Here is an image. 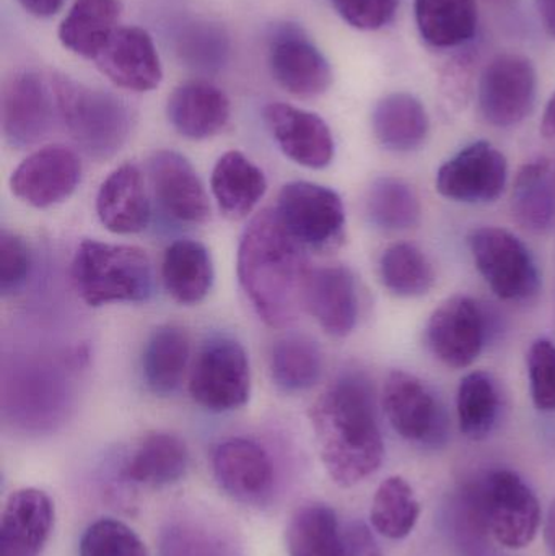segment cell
Returning <instances> with one entry per match:
<instances>
[{
	"instance_id": "obj_43",
	"label": "cell",
	"mask_w": 555,
	"mask_h": 556,
	"mask_svg": "<svg viewBox=\"0 0 555 556\" xmlns=\"http://www.w3.org/2000/svg\"><path fill=\"white\" fill-rule=\"evenodd\" d=\"M471 68L469 62L455 61L443 75L442 90L452 104H465L471 88Z\"/></svg>"
},
{
	"instance_id": "obj_3",
	"label": "cell",
	"mask_w": 555,
	"mask_h": 556,
	"mask_svg": "<svg viewBox=\"0 0 555 556\" xmlns=\"http://www.w3.org/2000/svg\"><path fill=\"white\" fill-rule=\"evenodd\" d=\"M51 85L58 119L85 155L106 160L123 149L133 129V114L123 100L64 75L51 77Z\"/></svg>"
},
{
	"instance_id": "obj_45",
	"label": "cell",
	"mask_w": 555,
	"mask_h": 556,
	"mask_svg": "<svg viewBox=\"0 0 555 556\" xmlns=\"http://www.w3.org/2000/svg\"><path fill=\"white\" fill-rule=\"evenodd\" d=\"M23 9L38 18H48L61 10L64 0H18Z\"/></svg>"
},
{
	"instance_id": "obj_29",
	"label": "cell",
	"mask_w": 555,
	"mask_h": 556,
	"mask_svg": "<svg viewBox=\"0 0 555 556\" xmlns=\"http://www.w3.org/2000/svg\"><path fill=\"white\" fill-rule=\"evenodd\" d=\"M189 337L181 327L166 324L153 330L142 355L143 379L156 395H169L181 384L189 362Z\"/></svg>"
},
{
	"instance_id": "obj_21",
	"label": "cell",
	"mask_w": 555,
	"mask_h": 556,
	"mask_svg": "<svg viewBox=\"0 0 555 556\" xmlns=\"http://www.w3.org/2000/svg\"><path fill=\"white\" fill-rule=\"evenodd\" d=\"M212 466L222 489L241 502H260L273 489V463L254 441L244 438L224 441L215 450Z\"/></svg>"
},
{
	"instance_id": "obj_17",
	"label": "cell",
	"mask_w": 555,
	"mask_h": 556,
	"mask_svg": "<svg viewBox=\"0 0 555 556\" xmlns=\"http://www.w3.org/2000/svg\"><path fill=\"white\" fill-rule=\"evenodd\" d=\"M94 62L114 85L126 90H155L163 78L153 39L137 26L117 28Z\"/></svg>"
},
{
	"instance_id": "obj_19",
	"label": "cell",
	"mask_w": 555,
	"mask_h": 556,
	"mask_svg": "<svg viewBox=\"0 0 555 556\" xmlns=\"http://www.w3.org/2000/svg\"><path fill=\"white\" fill-rule=\"evenodd\" d=\"M54 526V503L38 489L16 490L0 525V556H39Z\"/></svg>"
},
{
	"instance_id": "obj_38",
	"label": "cell",
	"mask_w": 555,
	"mask_h": 556,
	"mask_svg": "<svg viewBox=\"0 0 555 556\" xmlns=\"http://www.w3.org/2000/svg\"><path fill=\"white\" fill-rule=\"evenodd\" d=\"M80 556H149L139 535L116 519H100L81 535Z\"/></svg>"
},
{
	"instance_id": "obj_22",
	"label": "cell",
	"mask_w": 555,
	"mask_h": 556,
	"mask_svg": "<svg viewBox=\"0 0 555 556\" xmlns=\"http://www.w3.org/2000/svg\"><path fill=\"white\" fill-rule=\"evenodd\" d=\"M97 214L111 233H140L149 227L150 202L136 165L126 163L104 179L97 195Z\"/></svg>"
},
{
	"instance_id": "obj_41",
	"label": "cell",
	"mask_w": 555,
	"mask_h": 556,
	"mask_svg": "<svg viewBox=\"0 0 555 556\" xmlns=\"http://www.w3.org/2000/svg\"><path fill=\"white\" fill-rule=\"evenodd\" d=\"M33 269V253L18 235L0 233V290L3 294L18 290Z\"/></svg>"
},
{
	"instance_id": "obj_34",
	"label": "cell",
	"mask_w": 555,
	"mask_h": 556,
	"mask_svg": "<svg viewBox=\"0 0 555 556\" xmlns=\"http://www.w3.org/2000/svg\"><path fill=\"white\" fill-rule=\"evenodd\" d=\"M459 430L472 441H481L491 434L501 410L497 384L485 371L466 375L459 382L458 401Z\"/></svg>"
},
{
	"instance_id": "obj_32",
	"label": "cell",
	"mask_w": 555,
	"mask_h": 556,
	"mask_svg": "<svg viewBox=\"0 0 555 556\" xmlns=\"http://www.w3.org/2000/svg\"><path fill=\"white\" fill-rule=\"evenodd\" d=\"M269 369L273 381L282 391H308L321 379V349L306 336L282 337L270 349Z\"/></svg>"
},
{
	"instance_id": "obj_16",
	"label": "cell",
	"mask_w": 555,
	"mask_h": 556,
	"mask_svg": "<svg viewBox=\"0 0 555 556\" xmlns=\"http://www.w3.org/2000/svg\"><path fill=\"white\" fill-rule=\"evenodd\" d=\"M264 121L277 146L292 162L306 168H326L335 159V139L318 114L286 103L264 108Z\"/></svg>"
},
{
	"instance_id": "obj_14",
	"label": "cell",
	"mask_w": 555,
	"mask_h": 556,
	"mask_svg": "<svg viewBox=\"0 0 555 556\" xmlns=\"http://www.w3.org/2000/svg\"><path fill=\"white\" fill-rule=\"evenodd\" d=\"M81 163L67 147L51 146L26 156L10 178L15 198L36 208L67 201L80 182Z\"/></svg>"
},
{
	"instance_id": "obj_35",
	"label": "cell",
	"mask_w": 555,
	"mask_h": 556,
	"mask_svg": "<svg viewBox=\"0 0 555 556\" xmlns=\"http://www.w3.org/2000/svg\"><path fill=\"white\" fill-rule=\"evenodd\" d=\"M420 518V503L403 477H388L371 502V526L378 534L393 541L406 539Z\"/></svg>"
},
{
	"instance_id": "obj_10",
	"label": "cell",
	"mask_w": 555,
	"mask_h": 556,
	"mask_svg": "<svg viewBox=\"0 0 555 556\" xmlns=\"http://www.w3.org/2000/svg\"><path fill=\"white\" fill-rule=\"evenodd\" d=\"M426 336L429 349L443 365L468 368L484 349L488 320L478 301L456 294L433 311Z\"/></svg>"
},
{
	"instance_id": "obj_13",
	"label": "cell",
	"mask_w": 555,
	"mask_h": 556,
	"mask_svg": "<svg viewBox=\"0 0 555 556\" xmlns=\"http://www.w3.org/2000/svg\"><path fill=\"white\" fill-rule=\"evenodd\" d=\"M54 117L58 110L51 78L22 72L7 81L2 91V130L10 146H35L48 136Z\"/></svg>"
},
{
	"instance_id": "obj_37",
	"label": "cell",
	"mask_w": 555,
	"mask_h": 556,
	"mask_svg": "<svg viewBox=\"0 0 555 556\" xmlns=\"http://www.w3.org/2000/svg\"><path fill=\"white\" fill-rule=\"evenodd\" d=\"M380 277L388 291L400 298H419L436 285L429 257L411 243H396L380 260Z\"/></svg>"
},
{
	"instance_id": "obj_39",
	"label": "cell",
	"mask_w": 555,
	"mask_h": 556,
	"mask_svg": "<svg viewBox=\"0 0 555 556\" xmlns=\"http://www.w3.org/2000/svg\"><path fill=\"white\" fill-rule=\"evenodd\" d=\"M48 368H33V371L22 372L18 381L13 384V402L18 405L16 410L25 414L26 408L35 417H45L54 408L62 397L58 376L46 371Z\"/></svg>"
},
{
	"instance_id": "obj_42",
	"label": "cell",
	"mask_w": 555,
	"mask_h": 556,
	"mask_svg": "<svg viewBox=\"0 0 555 556\" xmlns=\"http://www.w3.org/2000/svg\"><path fill=\"white\" fill-rule=\"evenodd\" d=\"M344 22L362 31L383 28L393 20L400 0H331Z\"/></svg>"
},
{
	"instance_id": "obj_46",
	"label": "cell",
	"mask_w": 555,
	"mask_h": 556,
	"mask_svg": "<svg viewBox=\"0 0 555 556\" xmlns=\"http://www.w3.org/2000/svg\"><path fill=\"white\" fill-rule=\"evenodd\" d=\"M537 9L547 35L555 38V0H537Z\"/></svg>"
},
{
	"instance_id": "obj_12",
	"label": "cell",
	"mask_w": 555,
	"mask_h": 556,
	"mask_svg": "<svg viewBox=\"0 0 555 556\" xmlns=\"http://www.w3.org/2000/svg\"><path fill=\"white\" fill-rule=\"evenodd\" d=\"M383 408L393 430L413 443H436L446 431V415L432 389L409 372L394 369L383 388Z\"/></svg>"
},
{
	"instance_id": "obj_4",
	"label": "cell",
	"mask_w": 555,
	"mask_h": 556,
	"mask_svg": "<svg viewBox=\"0 0 555 556\" xmlns=\"http://www.w3.org/2000/svg\"><path fill=\"white\" fill-rule=\"evenodd\" d=\"M72 278L91 307L140 303L153 293L152 263L146 251L126 244L84 240L72 263Z\"/></svg>"
},
{
	"instance_id": "obj_28",
	"label": "cell",
	"mask_w": 555,
	"mask_h": 556,
	"mask_svg": "<svg viewBox=\"0 0 555 556\" xmlns=\"http://www.w3.org/2000/svg\"><path fill=\"white\" fill-rule=\"evenodd\" d=\"M188 464L189 451L181 438L172 433H152L140 441L124 472L133 482L166 486L185 477Z\"/></svg>"
},
{
	"instance_id": "obj_20",
	"label": "cell",
	"mask_w": 555,
	"mask_h": 556,
	"mask_svg": "<svg viewBox=\"0 0 555 556\" xmlns=\"http://www.w3.org/2000/svg\"><path fill=\"white\" fill-rule=\"evenodd\" d=\"M305 307L329 336H349L358 317L357 287L351 270L342 266L310 269Z\"/></svg>"
},
{
	"instance_id": "obj_30",
	"label": "cell",
	"mask_w": 555,
	"mask_h": 556,
	"mask_svg": "<svg viewBox=\"0 0 555 556\" xmlns=\"http://www.w3.org/2000/svg\"><path fill=\"white\" fill-rule=\"evenodd\" d=\"M512 214L517 224L534 233L553 227L555 218L554 172L546 159L527 163L515 178Z\"/></svg>"
},
{
	"instance_id": "obj_40",
	"label": "cell",
	"mask_w": 555,
	"mask_h": 556,
	"mask_svg": "<svg viewBox=\"0 0 555 556\" xmlns=\"http://www.w3.org/2000/svg\"><path fill=\"white\" fill-rule=\"evenodd\" d=\"M531 397L541 412H555V345L537 340L528 352Z\"/></svg>"
},
{
	"instance_id": "obj_31",
	"label": "cell",
	"mask_w": 555,
	"mask_h": 556,
	"mask_svg": "<svg viewBox=\"0 0 555 556\" xmlns=\"http://www.w3.org/2000/svg\"><path fill=\"white\" fill-rule=\"evenodd\" d=\"M420 36L436 48H453L475 36L478 29L476 0H414Z\"/></svg>"
},
{
	"instance_id": "obj_25",
	"label": "cell",
	"mask_w": 555,
	"mask_h": 556,
	"mask_svg": "<svg viewBox=\"0 0 555 556\" xmlns=\"http://www.w3.org/2000/svg\"><path fill=\"white\" fill-rule=\"evenodd\" d=\"M371 127L384 149L398 153L413 152L429 136V114L414 94L400 91L378 101L371 114Z\"/></svg>"
},
{
	"instance_id": "obj_1",
	"label": "cell",
	"mask_w": 555,
	"mask_h": 556,
	"mask_svg": "<svg viewBox=\"0 0 555 556\" xmlns=\"http://www.w3.org/2000/svg\"><path fill=\"white\" fill-rule=\"evenodd\" d=\"M310 420L323 466L336 485L349 489L380 469L383 438L375 414L374 392L364 376L336 379L312 405Z\"/></svg>"
},
{
	"instance_id": "obj_5",
	"label": "cell",
	"mask_w": 555,
	"mask_h": 556,
	"mask_svg": "<svg viewBox=\"0 0 555 556\" xmlns=\"http://www.w3.org/2000/svg\"><path fill=\"white\" fill-rule=\"evenodd\" d=\"M478 493L481 521L502 547L520 551L534 541L541 526L540 502L517 473L494 470Z\"/></svg>"
},
{
	"instance_id": "obj_26",
	"label": "cell",
	"mask_w": 555,
	"mask_h": 556,
	"mask_svg": "<svg viewBox=\"0 0 555 556\" xmlns=\"http://www.w3.org/2000/svg\"><path fill=\"white\" fill-rule=\"evenodd\" d=\"M162 278L173 300L198 304L207 296L214 281V266L204 244L178 240L163 254Z\"/></svg>"
},
{
	"instance_id": "obj_6",
	"label": "cell",
	"mask_w": 555,
	"mask_h": 556,
	"mask_svg": "<svg viewBox=\"0 0 555 556\" xmlns=\"http://www.w3.org/2000/svg\"><path fill=\"white\" fill-rule=\"evenodd\" d=\"M468 244L479 274L501 300H530L540 291L537 263L524 241L510 231L476 228L468 237Z\"/></svg>"
},
{
	"instance_id": "obj_49",
	"label": "cell",
	"mask_w": 555,
	"mask_h": 556,
	"mask_svg": "<svg viewBox=\"0 0 555 556\" xmlns=\"http://www.w3.org/2000/svg\"><path fill=\"white\" fill-rule=\"evenodd\" d=\"M554 186H555V168H554Z\"/></svg>"
},
{
	"instance_id": "obj_44",
	"label": "cell",
	"mask_w": 555,
	"mask_h": 556,
	"mask_svg": "<svg viewBox=\"0 0 555 556\" xmlns=\"http://www.w3.org/2000/svg\"><path fill=\"white\" fill-rule=\"evenodd\" d=\"M342 556H380V552L367 529L352 528L342 534Z\"/></svg>"
},
{
	"instance_id": "obj_15",
	"label": "cell",
	"mask_w": 555,
	"mask_h": 556,
	"mask_svg": "<svg viewBox=\"0 0 555 556\" xmlns=\"http://www.w3.org/2000/svg\"><path fill=\"white\" fill-rule=\"evenodd\" d=\"M153 191L163 211L181 224H204L211 204L204 186L188 159L175 150H159L149 159Z\"/></svg>"
},
{
	"instance_id": "obj_18",
	"label": "cell",
	"mask_w": 555,
	"mask_h": 556,
	"mask_svg": "<svg viewBox=\"0 0 555 556\" xmlns=\"http://www.w3.org/2000/svg\"><path fill=\"white\" fill-rule=\"evenodd\" d=\"M269 65L277 84L299 98H316L332 84L328 59L297 29H282L269 49Z\"/></svg>"
},
{
	"instance_id": "obj_2",
	"label": "cell",
	"mask_w": 555,
	"mask_h": 556,
	"mask_svg": "<svg viewBox=\"0 0 555 556\" xmlns=\"http://www.w3.org/2000/svg\"><path fill=\"white\" fill-rule=\"evenodd\" d=\"M303 250L276 208H264L244 228L238 247V278L267 326H289L305 307L310 269Z\"/></svg>"
},
{
	"instance_id": "obj_48",
	"label": "cell",
	"mask_w": 555,
	"mask_h": 556,
	"mask_svg": "<svg viewBox=\"0 0 555 556\" xmlns=\"http://www.w3.org/2000/svg\"><path fill=\"white\" fill-rule=\"evenodd\" d=\"M544 542H546L547 551L555 556V502L551 505L547 513L546 526H544Z\"/></svg>"
},
{
	"instance_id": "obj_7",
	"label": "cell",
	"mask_w": 555,
	"mask_h": 556,
	"mask_svg": "<svg viewBox=\"0 0 555 556\" xmlns=\"http://www.w3.org/2000/svg\"><path fill=\"white\" fill-rule=\"evenodd\" d=\"M250 362L243 345L230 337H212L199 350L189 379L195 404L212 412L243 407L250 399Z\"/></svg>"
},
{
	"instance_id": "obj_8",
	"label": "cell",
	"mask_w": 555,
	"mask_h": 556,
	"mask_svg": "<svg viewBox=\"0 0 555 556\" xmlns=\"http://www.w3.org/2000/svg\"><path fill=\"white\" fill-rule=\"evenodd\" d=\"M276 211L303 248L331 251L344 240V204L332 189L308 181L289 182L280 191Z\"/></svg>"
},
{
	"instance_id": "obj_9",
	"label": "cell",
	"mask_w": 555,
	"mask_h": 556,
	"mask_svg": "<svg viewBox=\"0 0 555 556\" xmlns=\"http://www.w3.org/2000/svg\"><path fill=\"white\" fill-rule=\"evenodd\" d=\"M537 88L530 59L512 52L495 55L479 78V110L491 126H517L533 110Z\"/></svg>"
},
{
	"instance_id": "obj_23",
	"label": "cell",
	"mask_w": 555,
	"mask_h": 556,
	"mask_svg": "<svg viewBox=\"0 0 555 556\" xmlns=\"http://www.w3.org/2000/svg\"><path fill=\"white\" fill-rule=\"evenodd\" d=\"M230 100L207 81H188L175 88L166 104V114L176 132L186 139L214 137L230 119Z\"/></svg>"
},
{
	"instance_id": "obj_33",
	"label": "cell",
	"mask_w": 555,
	"mask_h": 556,
	"mask_svg": "<svg viewBox=\"0 0 555 556\" xmlns=\"http://www.w3.org/2000/svg\"><path fill=\"white\" fill-rule=\"evenodd\" d=\"M290 556H342V534L335 509L310 503L295 509L287 526Z\"/></svg>"
},
{
	"instance_id": "obj_47",
	"label": "cell",
	"mask_w": 555,
	"mask_h": 556,
	"mask_svg": "<svg viewBox=\"0 0 555 556\" xmlns=\"http://www.w3.org/2000/svg\"><path fill=\"white\" fill-rule=\"evenodd\" d=\"M541 132L547 139H555V93L544 110L543 121H541Z\"/></svg>"
},
{
	"instance_id": "obj_27",
	"label": "cell",
	"mask_w": 555,
	"mask_h": 556,
	"mask_svg": "<svg viewBox=\"0 0 555 556\" xmlns=\"http://www.w3.org/2000/svg\"><path fill=\"white\" fill-rule=\"evenodd\" d=\"M119 15L117 0H75L59 26V39L68 51L94 61L116 31Z\"/></svg>"
},
{
	"instance_id": "obj_36",
	"label": "cell",
	"mask_w": 555,
	"mask_h": 556,
	"mask_svg": "<svg viewBox=\"0 0 555 556\" xmlns=\"http://www.w3.org/2000/svg\"><path fill=\"white\" fill-rule=\"evenodd\" d=\"M368 220L381 230H409L420 222V202L416 191L401 179L378 178L365 198Z\"/></svg>"
},
{
	"instance_id": "obj_24",
	"label": "cell",
	"mask_w": 555,
	"mask_h": 556,
	"mask_svg": "<svg viewBox=\"0 0 555 556\" xmlns=\"http://www.w3.org/2000/svg\"><path fill=\"white\" fill-rule=\"evenodd\" d=\"M212 194L218 208L230 220L248 217L266 194L264 173L237 150L225 153L212 172Z\"/></svg>"
},
{
	"instance_id": "obj_11",
	"label": "cell",
	"mask_w": 555,
	"mask_h": 556,
	"mask_svg": "<svg viewBox=\"0 0 555 556\" xmlns=\"http://www.w3.org/2000/svg\"><path fill=\"white\" fill-rule=\"evenodd\" d=\"M507 159L492 143L479 140L443 163L437 173V191L466 204L494 202L507 185Z\"/></svg>"
}]
</instances>
